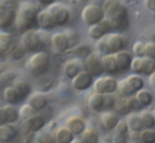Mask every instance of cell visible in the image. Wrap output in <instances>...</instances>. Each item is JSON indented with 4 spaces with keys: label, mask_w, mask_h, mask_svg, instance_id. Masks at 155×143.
Wrapping results in <instances>:
<instances>
[{
    "label": "cell",
    "mask_w": 155,
    "mask_h": 143,
    "mask_svg": "<svg viewBox=\"0 0 155 143\" xmlns=\"http://www.w3.org/2000/svg\"><path fill=\"white\" fill-rule=\"evenodd\" d=\"M104 18L110 24L112 30L124 31L130 23L127 8L119 0H105L103 3Z\"/></svg>",
    "instance_id": "6da1fadb"
},
{
    "label": "cell",
    "mask_w": 155,
    "mask_h": 143,
    "mask_svg": "<svg viewBox=\"0 0 155 143\" xmlns=\"http://www.w3.org/2000/svg\"><path fill=\"white\" fill-rule=\"evenodd\" d=\"M38 8L34 3L24 1L20 3L16 12L15 26L19 33H24L33 29L37 24Z\"/></svg>",
    "instance_id": "7a4b0ae2"
},
{
    "label": "cell",
    "mask_w": 155,
    "mask_h": 143,
    "mask_svg": "<svg viewBox=\"0 0 155 143\" xmlns=\"http://www.w3.org/2000/svg\"><path fill=\"white\" fill-rule=\"evenodd\" d=\"M28 68L36 75H42L50 68V58L44 52H36L28 60Z\"/></svg>",
    "instance_id": "3957f363"
},
{
    "label": "cell",
    "mask_w": 155,
    "mask_h": 143,
    "mask_svg": "<svg viewBox=\"0 0 155 143\" xmlns=\"http://www.w3.org/2000/svg\"><path fill=\"white\" fill-rule=\"evenodd\" d=\"M81 18L86 26L91 27L104 19V10L98 5H87L82 10Z\"/></svg>",
    "instance_id": "277c9868"
},
{
    "label": "cell",
    "mask_w": 155,
    "mask_h": 143,
    "mask_svg": "<svg viewBox=\"0 0 155 143\" xmlns=\"http://www.w3.org/2000/svg\"><path fill=\"white\" fill-rule=\"evenodd\" d=\"M94 92L103 94H113L117 91L118 81L110 76L99 77L93 83Z\"/></svg>",
    "instance_id": "5b68a950"
},
{
    "label": "cell",
    "mask_w": 155,
    "mask_h": 143,
    "mask_svg": "<svg viewBox=\"0 0 155 143\" xmlns=\"http://www.w3.org/2000/svg\"><path fill=\"white\" fill-rule=\"evenodd\" d=\"M142 108L136 96H129L120 98L116 100L114 110L121 115H129L133 111L139 110Z\"/></svg>",
    "instance_id": "8992f818"
},
{
    "label": "cell",
    "mask_w": 155,
    "mask_h": 143,
    "mask_svg": "<svg viewBox=\"0 0 155 143\" xmlns=\"http://www.w3.org/2000/svg\"><path fill=\"white\" fill-rule=\"evenodd\" d=\"M48 10L51 12L55 24L58 26H64L70 20V12L68 8L61 3H53L48 6Z\"/></svg>",
    "instance_id": "52a82bcc"
},
{
    "label": "cell",
    "mask_w": 155,
    "mask_h": 143,
    "mask_svg": "<svg viewBox=\"0 0 155 143\" xmlns=\"http://www.w3.org/2000/svg\"><path fill=\"white\" fill-rule=\"evenodd\" d=\"M21 45L25 50L29 52H36L42 44L40 36L33 30L22 33L21 39Z\"/></svg>",
    "instance_id": "ba28073f"
},
{
    "label": "cell",
    "mask_w": 155,
    "mask_h": 143,
    "mask_svg": "<svg viewBox=\"0 0 155 143\" xmlns=\"http://www.w3.org/2000/svg\"><path fill=\"white\" fill-rule=\"evenodd\" d=\"M72 86L76 90L85 91L89 89L94 83V76L89 71H81L74 79H72Z\"/></svg>",
    "instance_id": "9c48e42d"
},
{
    "label": "cell",
    "mask_w": 155,
    "mask_h": 143,
    "mask_svg": "<svg viewBox=\"0 0 155 143\" xmlns=\"http://www.w3.org/2000/svg\"><path fill=\"white\" fill-rule=\"evenodd\" d=\"M85 65L87 71L94 77H99L104 73L101 57L95 52H92L85 59Z\"/></svg>",
    "instance_id": "30bf717a"
},
{
    "label": "cell",
    "mask_w": 155,
    "mask_h": 143,
    "mask_svg": "<svg viewBox=\"0 0 155 143\" xmlns=\"http://www.w3.org/2000/svg\"><path fill=\"white\" fill-rule=\"evenodd\" d=\"M111 30V26L109 24L108 21L104 18L98 24L89 27L88 33L92 39L98 41L110 33Z\"/></svg>",
    "instance_id": "8fae6325"
},
{
    "label": "cell",
    "mask_w": 155,
    "mask_h": 143,
    "mask_svg": "<svg viewBox=\"0 0 155 143\" xmlns=\"http://www.w3.org/2000/svg\"><path fill=\"white\" fill-rule=\"evenodd\" d=\"M104 39L109 54H114L124 48V40L122 36L119 33L110 32V33L104 36Z\"/></svg>",
    "instance_id": "7c38bea8"
},
{
    "label": "cell",
    "mask_w": 155,
    "mask_h": 143,
    "mask_svg": "<svg viewBox=\"0 0 155 143\" xmlns=\"http://www.w3.org/2000/svg\"><path fill=\"white\" fill-rule=\"evenodd\" d=\"M51 42L53 48L58 52H65L70 48L69 42L64 33H55L51 36Z\"/></svg>",
    "instance_id": "4fadbf2b"
},
{
    "label": "cell",
    "mask_w": 155,
    "mask_h": 143,
    "mask_svg": "<svg viewBox=\"0 0 155 143\" xmlns=\"http://www.w3.org/2000/svg\"><path fill=\"white\" fill-rule=\"evenodd\" d=\"M48 100L46 95L43 93V92H33L30 96L28 100V104L30 105L33 108L35 111H41L46 108L48 105Z\"/></svg>",
    "instance_id": "5bb4252c"
},
{
    "label": "cell",
    "mask_w": 155,
    "mask_h": 143,
    "mask_svg": "<svg viewBox=\"0 0 155 143\" xmlns=\"http://www.w3.org/2000/svg\"><path fill=\"white\" fill-rule=\"evenodd\" d=\"M26 143H56L54 136L51 133L42 132H30L26 140Z\"/></svg>",
    "instance_id": "9a60e30c"
},
{
    "label": "cell",
    "mask_w": 155,
    "mask_h": 143,
    "mask_svg": "<svg viewBox=\"0 0 155 143\" xmlns=\"http://www.w3.org/2000/svg\"><path fill=\"white\" fill-rule=\"evenodd\" d=\"M66 127L72 132L74 136H80L86 130V124L84 120L79 117H71L68 119Z\"/></svg>",
    "instance_id": "2e32d148"
},
{
    "label": "cell",
    "mask_w": 155,
    "mask_h": 143,
    "mask_svg": "<svg viewBox=\"0 0 155 143\" xmlns=\"http://www.w3.org/2000/svg\"><path fill=\"white\" fill-rule=\"evenodd\" d=\"M88 105L94 112L101 113L104 110V95L92 92L88 98Z\"/></svg>",
    "instance_id": "e0dca14e"
},
{
    "label": "cell",
    "mask_w": 155,
    "mask_h": 143,
    "mask_svg": "<svg viewBox=\"0 0 155 143\" xmlns=\"http://www.w3.org/2000/svg\"><path fill=\"white\" fill-rule=\"evenodd\" d=\"M37 25L43 30H50L56 25L51 12L48 9L39 12L37 15Z\"/></svg>",
    "instance_id": "ac0fdd59"
},
{
    "label": "cell",
    "mask_w": 155,
    "mask_h": 143,
    "mask_svg": "<svg viewBox=\"0 0 155 143\" xmlns=\"http://www.w3.org/2000/svg\"><path fill=\"white\" fill-rule=\"evenodd\" d=\"M114 55L119 67L120 71H126L128 69H130L133 57L129 52L121 50L114 53Z\"/></svg>",
    "instance_id": "d6986e66"
},
{
    "label": "cell",
    "mask_w": 155,
    "mask_h": 143,
    "mask_svg": "<svg viewBox=\"0 0 155 143\" xmlns=\"http://www.w3.org/2000/svg\"><path fill=\"white\" fill-rule=\"evenodd\" d=\"M101 62L104 72L109 74H117L120 72L119 67L114 54L104 55L101 56Z\"/></svg>",
    "instance_id": "ffe728a7"
},
{
    "label": "cell",
    "mask_w": 155,
    "mask_h": 143,
    "mask_svg": "<svg viewBox=\"0 0 155 143\" xmlns=\"http://www.w3.org/2000/svg\"><path fill=\"white\" fill-rule=\"evenodd\" d=\"M120 119L115 114L110 111L102 112L100 115V122L107 130H113L116 127Z\"/></svg>",
    "instance_id": "44dd1931"
},
{
    "label": "cell",
    "mask_w": 155,
    "mask_h": 143,
    "mask_svg": "<svg viewBox=\"0 0 155 143\" xmlns=\"http://www.w3.org/2000/svg\"><path fill=\"white\" fill-rule=\"evenodd\" d=\"M45 125V120L42 115H34L27 120L26 126L30 132H39L44 128Z\"/></svg>",
    "instance_id": "7402d4cb"
},
{
    "label": "cell",
    "mask_w": 155,
    "mask_h": 143,
    "mask_svg": "<svg viewBox=\"0 0 155 143\" xmlns=\"http://www.w3.org/2000/svg\"><path fill=\"white\" fill-rule=\"evenodd\" d=\"M18 131L11 124L0 126V142L7 143L15 139Z\"/></svg>",
    "instance_id": "603a6c76"
},
{
    "label": "cell",
    "mask_w": 155,
    "mask_h": 143,
    "mask_svg": "<svg viewBox=\"0 0 155 143\" xmlns=\"http://www.w3.org/2000/svg\"><path fill=\"white\" fill-rule=\"evenodd\" d=\"M54 136L56 143H71L74 140V134L67 127L58 128Z\"/></svg>",
    "instance_id": "cb8c5ba5"
},
{
    "label": "cell",
    "mask_w": 155,
    "mask_h": 143,
    "mask_svg": "<svg viewBox=\"0 0 155 143\" xmlns=\"http://www.w3.org/2000/svg\"><path fill=\"white\" fill-rule=\"evenodd\" d=\"M16 12L12 8H8L7 11L0 17V29L7 30L15 23Z\"/></svg>",
    "instance_id": "d4e9b609"
},
{
    "label": "cell",
    "mask_w": 155,
    "mask_h": 143,
    "mask_svg": "<svg viewBox=\"0 0 155 143\" xmlns=\"http://www.w3.org/2000/svg\"><path fill=\"white\" fill-rule=\"evenodd\" d=\"M81 71L80 65L75 60L68 61L64 65V74L68 78L74 79Z\"/></svg>",
    "instance_id": "484cf974"
},
{
    "label": "cell",
    "mask_w": 155,
    "mask_h": 143,
    "mask_svg": "<svg viewBox=\"0 0 155 143\" xmlns=\"http://www.w3.org/2000/svg\"><path fill=\"white\" fill-rule=\"evenodd\" d=\"M135 96L142 107H148L150 105H151L153 101L152 94L148 89H142L137 91Z\"/></svg>",
    "instance_id": "4316f807"
},
{
    "label": "cell",
    "mask_w": 155,
    "mask_h": 143,
    "mask_svg": "<svg viewBox=\"0 0 155 143\" xmlns=\"http://www.w3.org/2000/svg\"><path fill=\"white\" fill-rule=\"evenodd\" d=\"M3 98L8 104L16 105L21 100L16 89L13 86H8L3 91Z\"/></svg>",
    "instance_id": "83f0119b"
},
{
    "label": "cell",
    "mask_w": 155,
    "mask_h": 143,
    "mask_svg": "<svg viewBox=\"0 0 155 143\" xmlns=\"http://www.w3.org/2000/svg\"><path fill=\"white\" fill-rule=\"evenodd\" d=\"M13 87L16 89L21 99L27 98L30 95V91H31V88L29 83L24 80H19L15 81L14 83Z\"/></svg>",
    "instance_id": "f1b7e54d"
},
{
    "label": "cell",
    "mask_w": 155,
    "mask_h": 143,
    "mask_svg": "<svg viewBox=\"0 0 155 143\" xmlns=\"http://www.w3.org/2000/svg\"><path fill=\"white\" fill-rule=\"evenodd\" d=\"M126 121H127L130 131H141L142 129L143 128V125H142L139 115H138L136 114H130L127 116Z\"/></svg>",
    "instance_id": "f546056e"
},
{
    "label": "cell",
    "mask_w": 155,
    "mask_h": 143,
    "mask_svg": "<svg viewBox=\"0 0 155 143\" xmlns=\"http://www.w3.org/2000/svg\"><path fill=\"white\" fill-rule=\"evenodd\" d=\"M126 80L136 92L143 89L145 83H144L143 79L139 76V74H131V75L128 76Z\"/></svg>",
    "instance_id": "4dcf8cb0"
},
{
    "label": "cell",
    "mask_w": 155,
    "mask_h": 143,
    "mask_svg": "<svg viewBox=\"0 0 155 143\" xmlns=\"http://www.w3.org/2000/svg\"><path fill=\"white\" fill-rule=\"evenodd\" d=\"M12 36L6 31L0 32V52H6L12 46Z\"/></svg>",
    "instance_id": "1f68e13d"
},
{
    "label": "cell",
    "mask_w": 155,
    "mask_h": 143,
    "mask_svg": "<svg viewBox=\"0 0 155 143\" xmlns=\"http://www.w3.org/2000/svg\"><path fill=\"white\" fill-rule=\"evenodd\" d=\"M143 128L153 129L155 127V117L148 111H142L139 114Z\"/></svg>",
    "instance_id": "d6a6232c"
},
{
    "label": "cell",
    "mask_w": 155,
    "mask_h": 143,
    "mask_svg": "<svg viewBox=\"0 0 155 143\" xmlns=\"http://www.w3.org/2000/svg\"><path fill=\"white\" fill-rule=\"evenodd\" d=\"M5 110L6 111L8 116V124H14V123L17 122L18 120L19 119L20 115H19V111L15 107L14 105L8 104L3 107Z\"/></svg>",
    "instance_id": "836d02e7"
},
{
    "label": "cell",
    "mask_w": 155,
    "mask_h": 143,
    "mask_svg": "<svg viewBox=\"0 0 155 143\" xmlns=\"http://www.w3.org/2000/svg\"><path fill=\"white\" fill-rule=\"evenodd\" d=\"M82 140L84 143H99L98 133L92 129H86L83 132Z\"/></svg>",
    "instance_id": "e575fe53"
},
{
    "label": "cell",
    "mask_w": 155,
    "mask_h": 143,
    "mask_svg": "<svg viewBox=\"0 0 155 143\" xmlns=\"http://www.w3.org/2000/svg\"><path fill=\"white\" fill-rule=\"evenodd\" d=\"M119 92L122 94L124 96L129 97L133 95L135 93V91L133 90V88L130 86V85L127 83V80L124 79L118 82V89Z\"/></svg>",
    "instance_id": "d590c367"
},
{
    "label": "cell",
    "mask_w": 155,
    "mask_h": 143,
    "mask_svg": "<svg viewBox=\"0 0 155 143\" xmlns=\"http://www.w3.org/2000/svg\"><path fill=\"white\" fill-rule=\"evenodd\" d=\"M130 69L136 74H143L144 57H135L132 61Z\"/></svg>",
    "instance_id": "8d00e7d4"
},
{
    "label": "cell",
    "mask_w": 155,
    "mask_h": 143,
    "mask_svg": "<svg viewBox=\"0 0 155 143\" xmlns=\"http://www.w3.org/2000/svg\"><path fill=\"white\" fill-rule=\"evenodd\" d=\"M139 141L142 143H155V131L152 129H145L140 132Z\"/></svg>",
    "instance_id": "74e56055"
},
{
    "label": "cell",
    "mask_w": 155,
    "mask_h": 143,
    "mask_svg": "<svg viewBox=\"0 0 155 143\" xmlns=\"http://www.w3.org/2000/svg\"><path fill=\"white\" fill-rule=\"evenodd\" d=\"M36 115V111L33 109V108L30 105L24 104L19 109V115L20 118H22L23 120L29 119L30 118H31L33 115Z\"/></svg>",
    "instance_id": "f35d334b"
},
{
    "label": "cell",
    "mask_w": 155,
    "mask_h": 143,
    "mask_svg": "<svg viewBox=\"0 0 155 143\" xmlns=\"http://www.w3.org/2000/svg\"><path fill=\"white\" fill-rule=\"evenodd\" d=\"M155 71V61L148 57H144V75L150 76Z\"/></svg>",
    "instance_id": "ab89813d"
},
{
    "label": "cell",
    "mask_w": 155,
    "mask_h": 143,
    "mask_svg": "<svg viewBox=\"0 0 155 143\" xmlns=\"http://www.w3.org/2000/svg\"><path fill=\"white\" fill-rule=\"evenodd\" d=\"M65 35L67 36L68 42H69L70 48L76 46L78 44L79 41H80V37L77 32L73 30H68V31L65 33Z\"/></svg>",
    "instance_id": "60d3db41"
},
{
    "label": "cell",
    "mask_w": 155,
    "mask_h": 143,
    "mask_svg": "<svg viewBox=\"0 0 155 143\" xmlns=\"http://www.w3.org/2000/svg\"><path fill=\"white\" fill-rule=\"evenodd\" d=\"M133 52L136 57H145V44L140 41L135 42L133 46Z\"/></svg>",
    "instance_id": "b9f144b4"
},
{
    "label": "cell",
    "mask_w": 155,
    "mask_h": 143,
    "mask_svg": "<svg viewBox=\"0 0 155 143\" xmlns=\"http://www.w3.org/2000/svg\"><path fill=\"white\" fill-rule=\"evenodd\" d=\"M114 130L117 133H119V134L123 135V136H125L127 133H128L130 129H129L127 121H124V120H120L119 122H118Z\"/></svg>",
    "instance_id": "7bdbcfd3"
},
{
    "label": "cell",
    "mask_w": 155,
    "mask_h": 143,
    "mask_svg": "<svg viewBox=\"0 0 155 143\" xmlns=\"http://www.w3.org/2000/svg\"><path fill=\"white\" fill-rule=\"evenodd\" d=\"M145 57L155 61V42H148L145 44Z\"/></svg>",
    "instance_id": "ee69618b"
},
{
    "label": "cell",
    "mask_w": 155,
    "mask_h": 143,
    "mask_svg": "<svg viewBox=\"0 0 155 143\" xmlns=\"http://www.w3.org/2000/svg\"><path fill=\"white\" fill-rule=\"evenodd\" d=\"M111 95L112 94L104 95V110H112L114 108L116 100Z\"/></svg>",
    "instance_id": "f6af8a7d"
},
{
    "label": "cell",
    "mask_w": 155,
    "mask_h": 143,
    "mask_svg": "<svg viewBox=\"0 0 155 143\" xmlns=\"http://www.w3.org/2000/svg\"><path fill=\"white\" fill-rule=\"evenodd\" d=\"M91 52V49L88 46L86 45H83V46L79 47L78 48H77L76 50V55H77V56L80 58H84L85 59L88 57Z\"/></svg>",
    "instance_id": "bcb514c9"
},
{
    "label": "cell",
    "mask_w": 155,
    "mask_h": 143,
    "mask_svg": "<svg viewBox=\"0 0 155 143\" xmlns=\"http://www.w3.org/2000/svg\"><path fill=\"white\" fill-rule=\"evenodd\" d=\"M8 124V116L4 108H0V126Z\"/></svg>",
    "instance_id": "7dc6e473"
},
{
    "label": "cell",
    "mask_w": 155,
    "mask_h": 143,
    "mask_svg": "<svg viewBox=\"0 0 155 143\" xmlns=\"http://www.w3.org/2000/svg\"><path fill=\"white\" fill-rule=\"evenodd\" d=\"M111 143H127L125 136L119 133H114L111 138Z\"/></svg>",
    "instance_id": "c3c4849f"
},
{
    "label": "cell",
    "mask_w": 155,
    "mask_h": 143,
    "mask_svg": "<svg viewBox=\"0 0 155 143\" xmlns=\"http://www.w3.org/2000/svg\"><path fill=\"white\" fill-rule=\"evenodd\" d=\"M145 4L151 12H155V0H145Z\"/></svg>",
    "instance_id": "681fc988"
},
{
    "label": "cell",
    "mask_w": 155,
    "mask_h": 143,
    "mask_svg": "<svg viewBox=\"0 0 155 143\" xmlns=\"http://www.w3.org/2000/svg\"><path fill=\"white\" fill-rule=\"evenodd\" d=\"M37 2H39V4L42 5L44 6H50L51 5H52L53 3H54V2L56 0H36Z\"/></svg>",
    "instance_id": "f907efd6"
},
{
    "label": "cell",
    "mask_w": 155,
    "mask_h": 143,
    "mask_svg": "<svg viewBox=\"0 0 155 143\" xmlns=\"http://www.w3.org/2000/svg\"><path fill=\"white\" fill-rule=\"evenodd\" d=\"M148 83H149L150 86H151V87L154 88L155 89V71L154 73H152V74L149 76V77H148Z\"/></svg>",
    "instance_id": "816d5d0a"
},
{
    "label": "cell",
    "mask_w": 155,
    "mask_h": 143,
    "mask_svg": "<svg viewBox=\"0 0 155 143\" xmlns=\"http://www.w3.org/2000/svg\"><path fill=\"white\" fill-rule=\"evenodd\" d=\"M15 0H0V3L5 5V6H7L8 8L10 7V5H12L14 3Z\"/></svg>",
    "instance_id": "f5cc1de1"
},
{
    "label": "cell",
    "mask_w": 155,
    "mask_h": 143,
    "mask_svg": "<svg viewBox=\"0 0 155 143\" xmlns=\"http://www.w3.org/2000/svg\"><path fill=\"white\" fill-rule=\"evenodd\" d=\"M8 8H8L7 6H5V5L0 3V17H1L2 15L6 11H7Z\"/></svg>",
    "instance_id": "db71d44e"
},
{
    "label": "cell",
    "mask_w": 155,
    "mask_h": 143,
    "mask_svg": "<svg viewBox=\"0 0 155 143\" xmlns=\"http://www.w3.org/2000/svg\"><path fill=\"white\" fill-rule=\"evenodd\" d=\"M71 143H84L83 142V140L82 139H74V140Z\"/></svg>",
    "instance_id": "11a10c76"
},
{
    "label": "cell",
    "mask_w": 155,
    "mask_h": 143,
    "mask_svg": "<svg viewBox=\"0 0 155 143\" xmlns=\"http://www.w3.org/2000/svg\"><path fill=\"white\" fill-rule=\"evenodd\" d=\"M151 14H152V15H153V16H154V18H155V12H151Z\"/></svg>",
    "instance_id": "9f6ffc18"
},
{
    "label": "cell",
    "mask_w": 155,
    "mask_h": 143,
    "mask_svg": "<svg viewBox=\"0 0 155 143\" xmlns=\"http://www.w3.org/2000/svg\"><path fill=\"white\" fill-rule=\"evenodd\" d=\"M103 143H111V141H110V142H108V141H105V142Z\"/></svg>",
    "instance_id": "6f0895ef"
},
{
    "label": "cell",
    "mask_w": 155,
    "mask_h": 143,
    "mask_svg": "<svg viewBox=\"0 0 155 143\" xmlns=\"http://www.w3.org/2000/svg\"><path fill=\"white\" fill-rule=\"evenodd\" d=\"M134 143H142V142H141V141H140V142H138V141H136V142H135Z\"/></svg>",
    "instance_id": "680465c9"
},
{
    "label": "cell",
    "mask_w": 155,
    "mask_h": 143,
    "mask_svg": "<svg viewBox=\"0 0 155 143\" xmlns=\"http://www.w3.org/2000/svg\"><path fill=\"white\" fill-rule=\"evenodd\" d=\"M57 1H63V0H57Z\"/></svg>",
    "instance_id": "91938a15"
}]
</instances>
